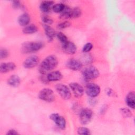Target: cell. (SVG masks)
Listing matches in <instances>:
<instances>
[{
	"label": "cell",
	"instance_id": "cell-13",
	"mask_svg": "<svg viewBox=\"0 0 135 135\" xmlns=\"http://www.w3.org/2000/svg\"><path fill=\"white\" fill-rule=\"evenodd\" d=\"M54 5V2L52 1H43L40 5V9L43 13H47L52 9L53 6Z\"/></svg>",
	"mask_w": 135,
	"mask_h": 135
},
{
	"label": "cell",
	"instance_id": "cell-11",
	"mask_svg": "<svg viewBox=\"0 0 135 135\" xmlns=\"http://www.w3.org/2000/svg\"><path fill=\"white\" fill-rule=\"evenodd\" d=\"M66 66L68 68L72 70L78 71L82 68V63L79 60L74 59H71L66 62Z\"/></svg>",
	"mask_w": 135,
	"mask_h": 135
},
{
	"label": "cell",
	"instance_id": "cell-9",
	"mask_svg": "<svg viewBox=\"0 0 135 135\" xmlns=\"http://www.w3.org/2000/svg\"><path fill=\"white\" fill-rule=\"evenodd\" d=\"M39 62V57L36 55H32L27 57L23 62V65L25 69H32L35 67Z\"/></svg>",
	"mask_w": 135,
	"mask_h": 135
},
{
	"label": "cell",
	"instance_id": "cell-1",
	"mask_svg": "<svg viewBox=\"0 0 135 135\" xmlns=\"http://www.w3.org/2000/svg\"><path fill=\"white\" fill-rule=\"evenodd\" d=\"M58 64L57 58L53 55H50L45 57L41 62L39 71L42 74H45L55 69Z\"/></svg>",
	"mask_w": 135,
	"mask_h": 135
},
{
	"label": "cell",
	"instance_id": "cell-28",
	"mask_svg": "<svg viewBox=\"0 0 135 135\" xmlns=\"http://www.w3.org/2000/svg\"><path fill=\"white\" fill-rule=\"evenodd\" d=\"M121 114L125 117H130L132 115V113L131 111L126 108H123L120 110Z\"/></svg>",
	"mask_w": 135,
	"mask_h": 135
},
{
	"label": "cell",
	"instance_id": "cell-8",
	"mask_svg": "<svg viewBox=\"0 0 135 135\" xmlns=\"http://www.w3.org/2000/svg\"><path fill=\"white\" fill-rule=\"evenodd\" d=\"M50 118L52 120L58 127L59 128L62 130H64L66 127V121L64 117L60 115L57 113H52Z\"/></svg>",
	"mask_w": 135,
	"mask_h": 135
},
{
	"label": "cell",
	"instance_id": "cell-6",
	"mask_svg": "<svg viewBox=\"0 0 135 135\" xmlns=\"http://www.w3.org/2000/svg\"><path fill=\"white\" fill-rule=\"evenodd\" d=\"M93 115L92 111L89 108H84L80 111L79 114L80 122L82 124H86L90 122Z\"/></svg>",
	"mask_w": 135,
	"mask_h": 135
},
{
	"label": "cell",
	"instance_id": "cell-3",
	"mask_svg": "<svg viewBox=\"0 0 135 135\" xmlns=\"http://www.w3.org/2000/svg\"><path fill=\"white\" fill-rule=\"evenodd\" d=\"M100 75L98 69L93 66L85 68L82 72V76L85 80H91L98 78Z\"/></svg>",
	"mask_w": 135,
	"mask_h": 135
},
{
	"label": "cell",
	"instance_id": "cell-18",
	"mask_svg": "<svg viewBox=\"0 0 135 135\" xmlns=\"http://www.w3.org/2000/svg\"><path fill=\"white\" fill-rule=\"evenodd\" d=\"M21 83V79L20 77L16 75H12L7 80V84L11 86L16 88L19 86Z\"/></svg>",
	"mask_w": 135,
	"mask_h": 135
},
{
	"label": "cell",
	"instance_id": "cell-21",
	"mask_svg": "<svg viewBox=\"0 0 135 135\" xmlns=\"http://www.w3.org/2000/svg\"><path fill=\"white\" fill-rule=\"evenodd\" d=\"M71 8L65 5L64 9L60 14V17L61 19H68L71 18Z\"/></svg>",
	"mask_w": 135,
	"mask_h": 135
},
{
	"label": "cell",
	"instance_id": "cell-7",
	"mask_svg": "<svg viewBox=\"0 0 135 135\" xmlns=\"http://www.w3.org/2000/svg\"><path fill=\"white\" fill-rule=\"evenodd\" d=\"M85 92L90 98H95L100 94V88L97 84L89 83L86 85Z\"/></svg>",
	"mask_w": 135,
	"mask_h": 135
},
{
	"label": "cell",
	"instance_id": "cell-12",
	"mask_svg": "<svg viewBox=\"0 0 135 135\" xmlns=\"http://www.w3.org/2000/svg\"><path fill=\"white\" fill-rule=\"evenodd\" d=\"M63 50L67 54H73L77 51V47L76 45L72 42L68 41L65 44L62 45Z\"/></svg>",
	"mask_w": 135,
	"mask_h": 135
},
{
	"label": "cell",
	"instance_id": "cell-32",
	"mask_svg": "<svg viewBox=\"0 0 135 135\" xmlns=\"http://www.w3.org/2000/svg\"><path fill=\"white\" fill-rule=\"evenodd\" d=\"M6 134H11V135H17L19 134V133L14 129H10L6 133Z\"/></svg>",
	"mask_w": 135,
	"mask_h": 135
},
{
	"label": "cell",
	"instance_id": "cell-15",
	"mask_svg": "<svg viewBox=\"0 0 135 135\" xmlns=\"http://www.w3.org/2000/svg\"><path fill=\"white\" fill-rule=\"evenodd\" d=\"M43 26L45 34L49 40V41L51 42L53 40L54 36L56 35L55 31L54 30L50 25H46V24H43Z\"/></svg>",
	"mask_w": 135,
	"mask_h": 135
},
{
	"label": "cell",
	"instance_id": "cell-26",
	"mask_svg": "<svg viewBox=\"0 0 135 135\" xmlns=\"http://www.w3.org/2000/svg\"><path fill=\"white\" fill-rule=\"evenodd\" d=\"M70 25H71V23L69 21H65L58 24L57 25V27L60 30H63L70 27Z\"/></svg>",
	"mask_w": 135,
	"mask_h": 135
},
{
	"label": "cell",
	"instance_id": "cell-5",
	"mask_svg": "<svg viewBox=\"0 0 135 135\" xmlns=\"http://www.w3.org/2000/svg\"><path fill=\"white\" fill-rule=\"evenodd\" d=\"M55 89L61 97L64 100H68L71 97V92L70 89L66 85L59 83L56 85Z\"/></svg>",
	"mask_w": 135,
	"mask_h": 135
},
{
	"label": "cell",
	"instance_id": "cell-25",
	"mask_svg": "<svg viewBox=\"0 0 135 135\" xmlns=\"http://www.w3.org/2000/svg\"><path fill=\"white\" fill-rule=\"evenodd\" d=\"M78 133L79 134H85V135H89L91 134L90 130L85 127H80L78 129Z\"/></svg>",
	"mask_w": 135,
	"mask_h": 135
},
{
	"label": "cell",
	"instance_id": "cell-31",
	"mask_svg": "<svg viewBox=\"0 0 135 135\" xmlns=\"http://www.w3.org/2000/svg\"><path fill=\"white\" fill-rule=\"evenodd\" d=\"M12 7L15 9H18L21 7V4L20 1H14L12 2Z\"/></svg>",
	"mask_w": 135,
	"mask_h": 135
},
{
	"label": "cell",
	"instance_id": "cell-24",
	"mask_svg": "<svg viewBox=\"0 0 135 135\" xmlns=\"http://www.w3.org/2000/svg\"><path fill=\"white\" fill-rule=\"evenodd\" d=\"M56 35L58 40L60 41V42L62 44V45L65 44L69 41L67 36L63 33H62L61 32H59L57 33Z\"/></svg>",
	"mask_w": 135,
	"mask_h": 135
},
{
	"label": "cell",
	"instance_id": "cell-19",
	"mask_svg": "<svg viewBox=\"0 0 135 135\" xmlns=\"http://www.w3.org/2000/svg\"><path fill=\"white\" fill-rule=\"evenodd\" d=\"M134 97H135L134 92L133 91H131L127 95L126 98V102L127 105L132 109H134V106H135Z\"/></svg>",
	"mask_w": 135,
	"mask_h": 135
},
{
	"label": "cell",
	"instance_id": "cell-27",
	"mask_svg": "<svg viewBox=\"0 0 135 135\" xmlns=\"http://www.w3.org/2000/svg\"><path fill=\"white\" fill-rule=\"evenodd\" d=\"M42 21L43 22L44 24H46L48 25H51L53 22V20L47 15H44L42 16Z\"/></svg>",
	"mask_w": 135,
	"mask_h": 135
},
{
	"label": "cell",
	"instance_id": "cell-10",
	"mask_svg": "<svg viewBox=\"0 0 135 135\" xmlns=\"http://www.w3.org/2000/svg\"><path fill=\"white\" fill-rule=\"evenodd\" d=\"M70 87L75 98H80L83 95L84 88L79 83L76 82L71 83Z\"/></svg>",
	"mask_w": 135,
	"mask_h": 135
},
{
	"label": "cell",
	"instance_id": "cell-29",
	"mask_svg": "<svg viewBox=\"0 0 135 135\" xmlns=\"http://www.w3.org/2000/svg\"><path fill=\"white\" fill-rule=\"evenodd\" d=\"M93 48V44L91 43H86L83 47L82 51L84 53H88L90 52Z\"/></svg>",
	"mask_w": 135,
	"mask_h": 135
},
{
	"label": "cell",
	"instance_id": "cell-30",
	"mask_svg": "<svg viewBox=\"0 0 135 135\" xmlns=\"http://www.w3.org/2000/svg\"><path fill=\"white\" fill-rule=\"evenodd\" d=\"M9 56V52L6 49L3 48L0 50V58L1 59H5Z\"/></svg>",
	"mask_w": 135,
	"mask_h": 135
},
{
	"label": "cell",
	"instance_id": "cell-22",
	"mask_svg": "<svg viewBox=\"0 0 135 135\" xmlns=\"http://www.w3.org/2000/svg\"><path fill=\"white\" fill-rule=\"evenodd\" d=\"M82 14L81 9L78 7L71 8V18H76L79 17Z\"/></svg>",
	"mask_w": 135,
	"mask_h": 135
},
{
	"label": "cell",
	"instance_id": "cell-4",
	"mask_svg": "<svg viewBox=\"0 0 135 135\" xmlns=\"http://www.w3.org/2000/svg\"><path fill=\"white\" fill-rule=\"evenodd\" d=\"M38 98L44 101L51 102L55 99V94L51 89L44 88L40 91L38 93Z\"/></svg>",
	"mask_w": 135,
	"mask_h": 135
},
{
	"label": "cell",
	"instance_id": "cell-23",
	"mask_svg": "<svg viewBox=\"0 0 135 135\" xmlns=\"http://www.w3.org/2000/svg\"><path fill=\"white\" fill-rule=\"evenodd\" d=\"M65 7V5L63 3H57L54 5L52 8V10L53 12L56 13H61L63 10L64 9Z\"/></svg>",
	"mask_w": 135,
	"mask_h": 135
},
{
	"label": "cell",
	"instance_id": "cell-17",
	"mask_svg": "<svg viewBox=\"0 0 135 135\" xmlns=\"http://www.w3.org/2000/svg\"><path fill=\"white\" fill-rule=\"evenodd\" d=\"M31 20L30 16L26 13L21 14L18 18V23L22 26H26L28 25Z\"/></svg>",
	"mask_w": 135,
	"mask_h": 135
},
{
	"label": "cell",
	"instance_id": "cell-2",
	"mask_svg": "<svg viewBox=\"0 0 135 135\" xmlns=\"http://www.w3.org/2000/svg\"><path fill=\"white\" fill-rule=\"evenodd\" d=\"M44 43L38 41L25 42L21 48L22 52L24 53H31L40 50L44 47Z\"/></svg>",
	"mask_w": 135,
	"mask_h": 135
},
{
	"label": "cell",
	"instance_id": "cell-20",
	"mask_svg": "<svg viewBox=\"0 0 135 135\" xmlns=\"http://www.w3.org/2000/svg\"><path fill=\"white\" fill-rule=\"evenodd\" d=\"M38 31L37 27L34 24H28L23 29V33L26 34H33Z\"/></svg>",
	"mask_w": 135,
	"mask_h": 135
},
{
	"label": "cell",
	"instance_id": "cell-14",
	"mask_svg": "<svg viewBox=\"0 0 135 135\" xmlns=\"http://www.w3.org/2000/svg\"><path fill=\"white\" fill-rule=\"evenodd\" d=\"M16 68V65L13 62H4L0 65V71L2 73H5L13 71Z\"/></svg>",
	"mask_w": 135,
	"mask_h": 135
},
{
	"label": "cell",
	"instance_id": "cell-16",
	"mask_svg": "<svg viewBox=\"0 0 135 135\" xmlns=\"http://www.w3.org/2000/svg\"><path fill=\"white\" fill-rule=\"evenodd\" d=\"M63 78V75L60 71H54L50 72L47 75V80L48 81L54 82L58 81L61 80Z\"/></svg>",
	"mask_w": 135,
	"mask_h": 135
}]
</instances>
